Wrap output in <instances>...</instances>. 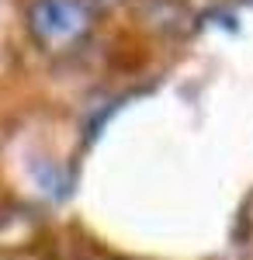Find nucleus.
<instances>
[{"instance_id": "nucleus-1", "label": "nucleus", "mask_w": 253, "mask_h": 260, "mask_svg": "<svg viewBox=\"0 0 253 260\" xmlns=\"http://www.w3.org/2000/svg\"><path fill=\"white\" fill-rule=\"evenodd\" d=\"M94 28V11L87 0H31L28 31L49 52L77 49Z\"/></svg>"}]
</instances>
